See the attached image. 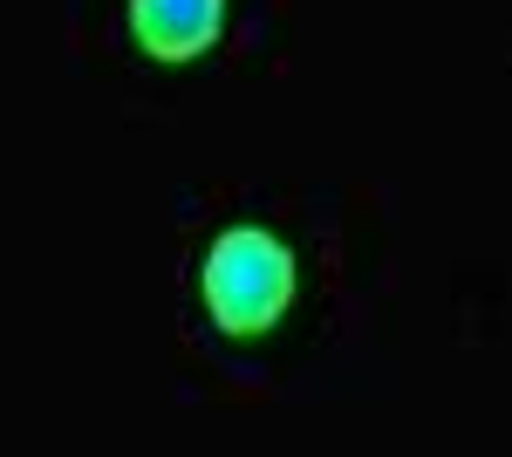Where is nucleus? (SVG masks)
Instances as JSON below:
<instances>
[{
    "label": "nucleus",
    "mask_w": 512,
    "mask_h": 457,
    "mask_svg": "<svg viewBox=\"0 0 512 457\" xmlns=\"http://www.w3.org/2000/svg\"><path fill=\"white\" fill-rule=\"evenodd\" d=\"M198 294H205V314L219 321V335H233V342L267 335L294 307V253H287V239H274L267 226H226L205 246Z\"/></svg>",
    "instance_id": "obj_1"
},
{
    "label": "nucleus",
    "mask_w": 512,
    "mask_h": 457,
    "mask_svg": "<svg viewBox=\"0 0 512 457\" xmlns=\"http://www.w3.org/2000/svg\"><path fill=\"white\" fill-rule=\"evenodd\" d=\"M226 28V0H130V41L151 62H198Z\"/></svg>",
    "instance_id": "obj_2"
}]
</instances>
